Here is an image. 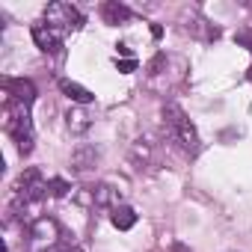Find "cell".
<instances>
[{
  "label": "cell",
  "mask_w": 252,
  "mask_h": 252,
  "mask_svg": "<svg viewBox=\"0 0 252 252\" xmlns=\"http://www.w3.org/2000/svg\"><path fill=\"white\" fill-rule=\"evenodd\" d=\"M33 42L45 51V54H63V36L57 33V30H51L48 24H36L33 27Z\"/></svg>",
  "instance_id": "cell-6"
},
{
  "label": "cell",
  "mask_w": 252,
  "mask_h": 252,
  "mask_svg": "<svg viewBox=\"0 0 252 252\" xmlns=\"http://www.w3.org/2000/svg\"><path fill=\"white\" fill-rule=\"evenodd\" d=\"M116 68H119L122 74H131V71L137 68V60H116Z\"/></svg>",
  "instance_id": "cell-15"
},
{
  "label": "cell",
  "mask_w": 252,
  "mask_h": 252,
  "mask_svg": "<svg viewBox=\"0 0 252 252\" xmlns=\"http://www.w3.org/2000/svg\"><path fill=\"white\" fill-rule=\"evenodd\" d=\"M30 234L33 237H39V240H48V243H54L57 240V234H60V228H57V222L54 220H36L33 222V228H30Z\"/></svg>",
  "instance_id": "cell-12"
},
{
  "label": "cell",
  "mask_w": 252,
  "mask_h": 252,
  "mask_svg": "<svg viewBox=\"0 0 252 252\" xmlns=\"http://www.w3.org/2000/svg\"><path fill=\"white\" fill-rule=\"evenodd\" d=\"M98 160H101V155H98L95 146H77L71 152V169L74 172H89V169L98 166Z\"/></svg>",
  "instance_id": "cell-7"
},
{
  "label": "cell",
  "mask_w": 252,
  "mask_h": 252,
  "mask_svg": "<svg viewBox=\"0 0 252 252\" xmlns=\"http://www.w3.org/2000/svg\"><path fill=\"white\" fill-rule=\"evenodd\" d=\"M48 190H51V196H65V193L71 190V184H68L65 178H51V181H48Z\"/></svg>",
  "instance_id": "cell-14"
},
{
  "label": "cell",
  "mask_w": 252,
  "mask_h": 252,
  "mask_svg": "<svg viewBox=\"0 0 252 252\" xmlns=\"http://www.w3.org/2000/svg\"><path fill=\"white\" fill-rule=\"evenodd\" d=\"M15 199L18 202H42L51 190H48V181L42 178V172L36 169V166H30V169H24L21 175H18V181H15Z\"/></svg>",
  "instance_id": "cell-4"
},
{
  "label": "cell",
  "mask_w": 252,
  "mask_h": 252,
  "mask_svg": "<svg viewBox=\"0 0 252 252\" xmlns=\"http://www.w3.org/2000/svg\"><path fill=\"white\" fill-rule=\"evenodd\" d=\"M110 220H113V225H116V228L128 231V228H134L137 214H134V208H128V205H116V208H113V214H110Z\"/></svg>",
  "instance_id": "cell-11"
},
{
  "label": "cell",
  "mask_w": 252,
  "mask_h": 252,
  "mask_svg": "<svg viewBox=\"0 0 252 252\" xmlns=\"http://www.w3.org/2000/svg\"><path fill=\"white\" fill-rule=\"evenodd\" d=\"M45 252H65V249H57V246H51V249H45Z\"/></svg>",
  "instance_id": "cell-17"
},
{
  "label": "cell",
  "mask_w": 252,
  "mask_h": 252,
  "mask_svg": "<svg viewBox=\"0 0 252 252\" xmlns=\"http://www.w3.org/2000/svg\"><path fill=\"white\" fill-rule=\"evenodd\" d=\"M60 89H63L71 101H77V104H92V101H95V95H92L86 86L74 83V80H65V77H63V80H60Z\"/></svg>",
  "instance_id": "cell-10"
},
{
  "label": "cell",
  "mask_w": 252,
  "mask_h": 252,
  "mask_svg": "<svg viewBox=\"0 0 252 252\" xmlns=\"http://www.w3.org/2000/svg\"><path fill=\"white\" fill-rule=\"evenodd\" d=\"M65 119H68V131L71 134H86L92 128V113L89 110H80V107L77 110H68Z\"/></svg>",
  "instance_id": "cell-9"
},
{
  "label": "cell",
  "mask_w": 252,
  "mask_h": 252,
  "mask_svg": "<svg viewBox=\"0 0 252 252\" xmlns=\"http://www.w3.org/2000/svg\"><path fill=\"white\" fill-rule=\"evenodd\" d=\"M113 196H116V190H113L110 184H98V187L92 190V199H95V205H110V202H113Z\"/></svg>",
  "instance_id": "cell-13"
},
{
  "label": "cell",
  "mask_w": 252,
  "mask_h": 252,
  "mask_svg": "<svg viewBox=\"0 0 252 252\" xmlns=\"http://www.w3.org/2000/svg\"><path fill=\"white\" fill-rule=\"evenodd\" d=\"M163 119H166V128L172 131V137L181 143V149L190 152V155H196L199 152V134L193 128V122L187 119V113L178 104H166L163 107Z\"/></svg>",
  "instance_id": "cell-2"
},
{
  "label": "cell",
  "mask_w": 252,
  "mask_h": 252,
  "mask_svg": "<svg viewBox=\"0 0 252 252\" xmlns=\"http://www.w3.org/2000/svg\"><path fill=\"white\" fill-rule=\"evenodd\" d=\"M101 18H104V24H122V21L131 18V9L125 3H116V0H107L101 6Z\"/></svg>",
  "instance_id": "cell-8"
},
{
  "label": "cell",
  "mask_w": 252,
  "mask_h": 252,
  "mask_svg": "<svg viewBox=\"0 0 252 252\" xmlns=\"http://www.w3.org/2000/svg\"><path fill=\"white\" fill-rule=\"evenodd\" d=\"M160 65H163V54H158V57L152 60V65H149V71H152V74H158V68H160Z\"/></svg>",
  "instance_id": "cell-16"
},
{
  "label": "cell",
  "mask_w": 252,
  "mask_h": 252,
  "mask_svg": "<svg viewBox=\"0 0 252 252\" xmlns=\"http://www.w3.org/2000/svg\"><path fill=\"white\" fill-rule=\"evenodd\" d=\"M45 24L51 30H57V33H68V30H80L83 27V15H80L77 6L57 0V3L45 6Z\"/></svg>",
  "instance_id": "cell-3"
},
{
  "label": "cell",
  "mask_w": 252,
  "mask_h": 252,
  "mask_svg": "<svg viewBox=\"0 0 252 252\" xmlns=\"http://www.w3.org/2000/svg\"><path fill=\"white\" fill-rule=\"evenodd\" d=\"M3 89H6V95H9L12 101H18V104H24V107H30V104L36 101V86H33V80H27V77H6V80H3Z\"/></svg>",
  "instance_id": "cell-5"
},
{
  "label": "cell",
  "mask_w": 252,
  "mask_h": 252,
  "mask_svg": "<svg viewBox=\"0 0 252 252\" xmlns=\"http://www.w3.org/2000/svg\"><path fill=\"white\" fill-rule=\"evenodd\" d=\"M3 128L15 140V146H18L21 155L33 152L36 134H33V122H30V107H24V104H18V101L9 98L6 107H3Z\"/></svg>",
  "instance_id": "cell-1"
}]
</instances>
